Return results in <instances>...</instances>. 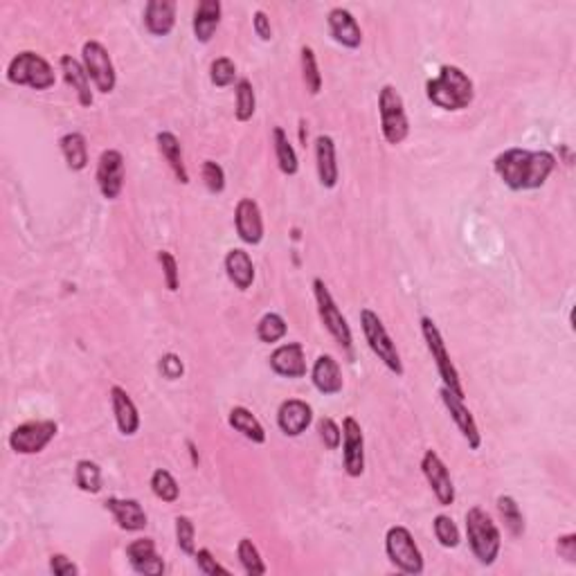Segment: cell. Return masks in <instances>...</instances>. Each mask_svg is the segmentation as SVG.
Listing matches in <instances>:
<instances>
[{
	"mask_svg": "<svg viewBox=\"0 0 576 576\" xmlns=\"http://www.w3.org/2000/svg\"><path fill=\"white\" fill-rule=\"evenodd\" d=\"M203 183H205L207 192L210 194H221L225 190V172L219 163L214 160H205L203 163Z\"/></svg>",
	"mask_w": 576,
	"mask_h": 576,
	"instance_id": "44",
	"label": "cell"
},
{
	"mask_svg": "<svg viewBox=\"0 0 576 576\" xmlns=\"http://www.w3.org/2000/svg\"><path fill=\"white\" fill-rule=\"evenodd\" d=\"M316 169L320 185L325 190H334L340 181L338 160H335V142L331 136L316 137Z\"/></svg>",
	"mask_w": 576,
	"mask_h": 576,
	"instance_id": "24",
	"label": "cell"
},
{
	"mask_svg": "<svg viewBox=\"0 0 576 576\" xmlns=\"http://www.w3.org/2000/svg\"><path fill=\"white\" fill-rule=\"evenodd\" d=\"M556 552H559L561 559H565L568 563L576 561V534H565V536L556 538Z\"/></svg>",
	"mask_w": 576,
	"mask_h": 576,
	"instance_id": "50",
	"label": "cell"
},
{
	"mask_svg": "<svg viewBox=\"0 0 576 576\" xmlns=\"http://www.w3.org/2000/svg\"><path fill=\"white\" fill-rule=\"evenodd\" d=\"M426 95L437 109L464 110L473 104L476 86L459 66H441L437 77L428 80Z\"/></svg>",
	"mask_w": 576,
	"mask_h": 576,
	"instance_id": "2",
	"label": "cell"
},
{
	"mask_svg": "<svg viewBox=\"0 0 576 576\" xmlns=\"http://www.w3.org/2000/svg\"><path fill=\"white\" fill-rule=\"evenodd\" d=\"M228 423L234 430L241 432L248 441H252V444H264L266 441L264 426H261L260 419H257L250 410L243 408V405H234V408L230 410Z\"/></svg>",
	"mask_w": 576,
	"mask_h": 576,
	"instance_id": "31",
	"label": "cell"
},
{
	"mask_svg": "<svg viewBox=\"0 0 576 576\" xmlns=\"http://www.w3.org/2000/svg\"><path fill=\"white\" fill-rule=\"evenodd\" d=\"M210 81L216 86V89H228L232 86L237 80V63L230 57H219L212 61L210 66Z\"/></svg>",
	"mask_w": 576,
	"mask_h": 576,
	"instance_id": "41",
	"label": "cell"
},
{
	"mask_svg": "<svg viewBox=\"0 0 576 576\" xmlns=\"http://www.w3.org/2000/svg\"><path fill=\"white\" fill-rule=\"evenodd\" d=\"M270 370L284 379H304L308 372L307 356H304L302 343H287L279 345L269 358Z\"/></svg>",
	"mask_w": 576,
	"mask_h": 576,
	"instance_id": "17",
	"label": "cell"
},
{
	"mask_svg": "<svg viewBox=\"0 0 576 576\" xmlns=\"http://www.w3.org/2000/svg\"><path fill=\"white\" fill-rule=\"evenodd\" d=\"M75 482L84 493H90V496L99 493L101 491L99 464L90 462V459H80V462H77V468H75Z\"/></svg>",
	"mask_w": 576,
	"mask_h": 576,
	"instance_id": "37",
	"label": "cell"
},
{
	"mask_svg": "<svg viewBox=\"0 0 576 576\" xmlns=\"http://www.w3.org/2000/svg\"><path fill=\"white\" fill-rule=\"evenodd\" d=\"M313 295H316L317 313H320V320L325 325V329L334 335L335 343L347 352L349 358H354V335L352 326H349L347 317L343 316V311L335 304L334 295H331L329 287L325 284V279L316 278L313 279Z\"/></svg>",
	"mask_w": 576,
	"mask_h": 576,
	"instance_id": "6",
	"label": "cell"
},
{
	"mask_svg": "<svg viewBox=\"0 0 576 576\" xmlns=\"http://www.w3.org/2000/svg\"><path fill=\"white\" fill-rule=\"evenodd\" d=\"M273 142H275V158H278L279 172L287 174V176H295L299 169L297 154H295L293 145H290L287 131L282 127L273 128Z\"/></svg>",
	"mask_w": 576,
	"mask_h": 576,
	"instance_id": "32",
	"label": "cell"
},
{
	"mask_svg": "<svg viewBox=\"0 0 576 576\" xmlns=\"http://www.w3.org/2000/svg\"><path fill=\"white\" fill-rule=\"evenodd\" d=\"M59 149H61L71 172H81V169L89 167V142H86V137L81 133H66L59 140Z\"/></svg>",
	"mask_w": 576,
	"mask_h": 576,
	"instance_id": "30",
	"label": "cell"
},
{
	"mask_svg": "<svg viewBox=\"0 0 576 576\" xmlns=\"http://www.w3.org/2000/svg\"><path fill=\"white\" fill-rule=\"evenodd\" d=\"M59 426L50 419L43 421H27L21 423L9 435V446L18 455H39L43 453L45 446L57 437Z\"/></svg>",
	"mask_w": 576,
	"mask_h": 576,
	"instance_id": "10",
	"label": "cell"
},
{
	"mask_svg": "<svg viewBox=\"0 0 576 576\" xmlns=\"http://www.w3.org/2000/svg\"><path fill=\"white\" fill-rule=\"evenodd\" d=\"M234 228L239 239L248 246H257L264 241V219L261 210L252 198H241L234 207Z\"/></svg>",
	"mask_w": 576,
	"mask_h": 576,
	"instance_id": "16",
	"label": "cell"
},
{
	"mask_svg": "<svg viewBox=\"0 0 576 576\" xmlns=\"http://www.w3.org/2000/svg\"><path fill=\"white\" fill-rule=\"evenodd\" d=\"M313 423V408L302 399H288L278 410V426L287 437H299Z\"/></svg>",
	"mask_w": 576,
	"mask_h": 576,
	"instance_id": "19",
	"label": "cell"
},
{
	"mask_svg": "<svg viewBox=\"0 0 576 576\" xmlns=\"http://www.w3.org/2000/svg\"><path fill=\"white\" fill-rule=\"evenodd\" d=\"M176 543L183 554H196V527H194L192 518H187V515H178L176 518Z\"/></svg>",
	"mask_w": 576,
	"mask_h": 576,
	"instance_id": "42",
	"label": "cell"
},
{
	"mask_svg": "<svg viewBox=\"0 0 576 576\" xmlns=\"http://www.w3.org/2000/svg\"><path fill=\"white\" fill-rule=\"evenodd\" d=\"M299 59H302V80L304 86L311 95H317L322 90V75H320V66H317V59L313 48L304 45L302 52H299Z\"/></svg>",
	"mask_w": 576,
	"mask_h": 576,
	"instance_id": "39",
	"label": "cell"
},
{
	"mask_svg": "<svg viewBox=\"0 0 576 576\" xmlns=\"http://www.w3.org/2000/svg\"><path fill=\"white\" fill-rule=\"evenodd\" d=\"M7 81L14 86H27L32 90H48L57 84V75L48 59L25 50L9 61Z\"/></svg>",
	"mask_w": 576,
	"mask_h": 576,
	"instance_id": "4",
	"label": "cell"
},
{
	"mask_svg": "<svg viewBox=\"0 0 576 576\" xmlns=\"http://www.w3.org/2000/svg\"><path fill=\"white\" fill-rule=\"evenodd\" d=\"M234 95H237V109H234V115H237L239 122H248L252 119L257 110V97L255 89H252V81L241 77V80L234 84Z\"/></svg>",
	"mask_w": 576,
	"mask_h": 576,
	"instance_id": "36",
	"label": "cell"
},
{
	"mask_svg": "<svg viewBox=\"0 0 576 576\" xmlns=\"http://www.w3.org/2000/svg\"><path fill=\"white\" fill-rule=\"evenodd\" d=\"M109 396H110V405H113L118 430L122 432L124 437H133L137 430H140V412H137L136 403H133V399L128 396V392L119 385L110 387Z\"/></svg>",
	"mask_w": 576,
	"mask_h": 576,
	"instance_id": "21",
	"label": "cell"
},
{
	"mask_svg": "<svg viewBox=\"0 0 576 576\" xmlns=\"http://www.w3.org/2000/svg\"><path fill=\"white\" fill-rule=\"evenodd\" d=\"M151 491H154V496L158 500L167 502V505L176 502L178 496H181V486H178L176 477L169 471H165V468L154 471V476H151Z\"/></svg>",
	"mask_w": 576,
	"mask_h": 576,
	"instance_id": "38",
	"label": "cell"
},
{
	"mask_svg": "<svg viewBox=\"0 0 576 576\" xmlns=\"http://www.w3.org/2000/svg\"><path fill=\"white\" fill-rule=\"evenodd\" d=\"M421 334H423V340H426V347L428 352H430L432 361H435L437 365V372H439V379L441 383H444V387H449L450 392H455L458 396H467V392H464V385H462V376H459L458 367H455L453 358H450L449 349H446V343H444V335H441L439 326L435 325V320L428 316L421 317Z\"/></svg>",
	"mask_w": 576,
	"mask_h": 576,
	"instance_id": "7",
	"label": "cell"
},
{
	"mask_svg": "<svg viewBox=\"0 0 576 576\" xmlns=\"http://www.w3.org/2000/svg\"><path fill=\"white\" fill-rule=\"evenodd\" d=\"M59 68H61L66 84L75 90L77 101H80L84 109H90L95 97H93V90H90V77L89 72H86L84 63L77 61L72 54H63V57L59 59Z\"/></svg>",
	"mask_w": 576,
	"mask_h": 576,
	"instance_id": "25",
	"label": "cell"
},
{
	"mask_svg": "<svg viewBox=\"0 0 576 576\" xmlns=\"http://www.w3.org/2000/svg\"><path fill=\"white\" fill-rule=\"evenodd\" d=\"M467 538L473 556L482 565L496 563L502 550V536L497 524L482 506H473L467 511Z\"/></svg>",
	"mask_w": 576,
	"mask_h": 576,
	"instance_id": "3",
	"label": "cell"
},
{
	"mask_svg": "<svg viewBox=\"0 0 576 576\" xmlns=\"http://www.w3.org/2000/svg\"><path fill=\"white\" fill-rule=\"evenodd\" d=\"M187 446H190V453H192V462L194 467L198 464V455H196V446H194V441H187Z\"/></svg>",
	"mask_w": 576,
	"mask_h": 576,
	"instance_id": "52",
	"label": "cell"
},
{
	"mask_svg": "<svg viewBox=\"0 0 576 576\" xmlns=\"http://www.w3.org/2000/svg\"><path fill=\"white\" fill-rule=\"evenodd\" d=\"M194 559H196L198 570H201V572L205 574V576H216V574L230 576V570L223 568V565H221L219 561H216L214 556H212V552L207 550V547H203V550H198L196 554H194Z\"/></svg>",
	"mask_w": 576,
	"mask_h": 576,
	"instance_id": "46",
	"label": "cell"
},
{
	"mask_svg": "<svg viewBox=\"0 0 576 576\" xmlns=\"http://www.w3.org/2000/svg\"><path fill=\"white\" fill-rule=\"evenodd\" d=\"M288 325L279 313H266L257 325V338L264 345H275L287 338Z\"/></svg>",
	"mask_w": 576,
	"mask_h": 576,
	"instance_id": "34",
	"label": "cell"
},
{
	"mask_svg": "<svg viewBox=\"0 0 576 576\" xmlns=\"http://www.w3.org/2000/svg\"><path fill=\"white\" fill-rule=\"evenodd\" d=\"M81 63H84L90 81H93V86L99 93H113L115 84H118V75H115V66L110 61L109 50L99 41H86L84 48H81Z\"/></svg>",
	"mask_w": 576,
	"mask_h": 576,
	"instance_id": "11",
	"label": "cell"
},
{
	"mask_svg": "<svg viewBox=\"0 0 576 576\" xmlns=\"http://www.w3.org/2000/svg\"><path fill=\"white\" fill-rule=\"evenodd\" d=\"M106 511H110L118 523L119 529L124 532H142L146 527V511L137 500H122V497H109L104 502Z\"/></svg>",
	"mask_w": 576,
	"mask_h": 576,
	"instance_id": "26",
	"label": "cell"
},
{
	"mask_svg": "<svg viewBox=\"0 0 576 576\" xmlns=\"http://www.w3.org/2000/svg\"><path fill=\"white\" fill-rule=\"evenodd\" d=\"M223 266L228 279L239 290H248L252 287V282H255V264H252V257L248 255L243 248H232V250H228Z\"/></svg>",
	"mask_w": 576,
	"mask_h": 576,
	"instance_id": "28",
	"label": "cell"
},
{
	"mask_svg": "<svg viewBox=\"0 0 576 576\" xmlns=\"http://www.w3.org/2000/svg\"><path fill=\"white\" fill-rule=\"evenodd\" d=\"M361 329L367 340V347L372 349V354L383 363L392 374L403 376V361H401V354L399 349H396L394 340H392L390 331L385 329L383 320L379 317V313H374L372 308H363Z\"/></svg>",
	"mask_w": 576,
	"mask_h": 576,
	"instance_id": "5",
	"label": "cell"
},
{
	"mask_svg": "<svg viewBox=\"0 0 576 576\" xmlns=\"http://www.w3.org/2000/svg\"><path fill=\"white\" fill-rule=\"evenodd\" d=\"M252 27H255V34L260 36L261 41L273 39V25H270V18L264 9H257V12L252 14Z\"/></svg>",
	"mask_w": 576,
	"mask_h": 576,
	"instance_id": "49",
	"label": "cell"
},
{
	"mask_svg": "<svg viewBox=\"0 0 576 576\" xmlns=\"http://www.w3.org/2000/svg\"><path fill=\"white\" fill-rule=\"evenodd\" d=\"M158 370L167 381H178L183 374H185V365H183L181 356H178V354H172V352L165 354V356L160 358Z\"/></svg>",
	"mask_w": 576,
	"mask_h": 576,
	"instance_id": "47",
	"label": "cell"
},
{
	"mask_svg": "<svg viewBox=\"0 0 576 576\" xmlns=\"http://www.w3.org/2000/svg\"><path fill=\"white\" fill-rule=\"evenodd\" d=\"M493 169L509 190H541L556 169V156L550 151H529L520 146L502 151L493 160Z\"/></svg>",
	"mask_w": 576,
	"mask_h": 576,
	"instance_id": "1",
	"label": "cell"
},
{
	"mask_svg": "<svg viewBox=\"0 0 576 576\" xmlns=\"http://www.w3.org/2000/svg\"><path fill=\"white\" fill-rule=\"evenodd\" d=\"M439 396H441V403H444L446 410H449L450 419H453L455 426H458V430L462 432V437L467 439L468 449L480 450L482 432L480 428H477V421L476 417H473V412L467 408V403H464L462 396H458L455 392H450L449 387L444 385H441Z\"/></svg>",
	"mask_w": 576,
	"mask_h": 576,
	"instance_id": "12",
	"label": "cell"
},
{
	"mask_svg": "<svg viewBox=\"0 0 576 576\" xmlns=\"http://www.w3.org/2000/svg\"><path fill=\"white\" fill-rule=\"evenodd\" d=\"M176 0H149L145 5V27L154 36H167L176 27Z\"/></svg>",
	"mask_w": 576,
	"mask_h": 576,
	"instance_id": "22",
	"label": "cell"
},
{
	"mask_svg": "<svg viewBox=\"0 0 576 576\" xmlns=\"http://www.w3.org/2000/svg\"><path fill=\"white\" fill-rule=\"evenodd\" d=\"M421 471H423V477H426V482L430 484L437 502H439L441 506L453 505L455 502L453 477H450V471L444 464V459H441L435 450H426V453H423Z\"/></svg>",
	"mask_w": 576,
	"mask_h": 576,
	"instance_id": "15",
	"label": "cell"
},
{
	"mask_svg": "<svg viewBox=\"0 0 576 576\" xmlns=\"http://www.w3.org/2000/svg\"><path fill=\"white\" fill-rule=\"evenodd\" d=\"M343 464L349 477H361L365 473V437L354 417H345L343 421Z\"/></svg>",
	"mask_w": 576,
	"mask_h": 576,
	"instance_id": "13",
	"label": "cell"
},
{
	"mask_svg": "<svg viewBox=\"0 0 576 576\" xmlns=\"http://www.w3.org/2000/svg\"><path fill=\"white\" fill-rule=\"evenodd\" d=\"M221 14H223V5L219 0H201L196 5L192 27L198 43H210L221 25Z\"/></svg>",
	"mask_w": 576,
	"mask_h": 576,
	"instance_id": "27",
	"label": "cell"
},
{
	"mask_svg": "<svg viewBox=\"0 0 576 576\" xmlns=\"http://www.w3.org/2000/svg\"><path fill=\"white\" fill-rule=\"evenodd\" d=\"M317 432H320L322 444L329 450H338V446L343 444V428H340L331 417H322L320 421H317Z\"/></svg>",
	"mask_w": 576,
	"mask_h": 576,
	"instance_id": "45",
	"label": "cell"
},
{
	"mask_svg": "<svg viewBox=\"0 0 576 576\" xmlns=\"http://www.w3.org/2000/svg\"><path fill=\"white\" fill-rule=\"evenodd\" d=\"M326 23H329V32L331 36H334L335 43H340L343 48H349V50L361 48L363 30L349 9L334 7L329 12V16H326Z\"/></svg>",
	"mask_w": 576,
	"mask_h": 576,
	"instance_id": "20",
	"label": "cell"
},
{
	"mask_svg": "<svg viewBox=\"0 0 576 576\" xmlns=\"http://www.w3.org/2000/svg\"><path fill=\"white\" fill-rule=\"evenodd\" d=\"M237 556H239V563H241L243 572L250 574V576H261L269 572V568H266L264 559H261L260 550H257L255 543L250 541V538H241L237 545Z\"/></svg>",
	"mask_w": 576,
	"mask_h": 576,
	"instance_id": "35",
	"label": "cell"
},
{
	"mask_svg": "<svg viewBox=\"0 0 576 576\" xmlns=\"http://www.w3.org/2000/svg\"><path fill=\"white\" fill-rule=\"evenodd\" d=\"M50 572L57 576H77L80 568L66 554H52L50 556Z\"/></svg>",
	"mask_w": 576,
	"mask_h": 576,
	"instance_id": "48",
	"label": "cell"
},
{
	"mask_svg": "<svg viewBox=\"0 0 576 576\" xmlns=\"http://www.w3.org/2000/svg\"><path fill=\"white\" fill-rule=\"evenodd\" d=\"M432 529H435V536L437 541H439V545L446 547V550H455V547L459 545V541H462V534H459L458 524H455V520L446 514L435 515Z\"/></svg>",
	"mask_w": 576,
	"mask_h": 576,
	"instance_id": "40",
	"label": "cell"
},
{
	"mask_svg": "<svg viewBox=\"0 0 576 576\" xmlns=\"http://www.w3.org/2000/svg\"><path fill=\"white\" fill-rule=\"evenodd\" d=\"M307 122H304V119H299V140H302V145L307 146Z\"/></svg>",
	"mask_w": 576,
	"mask_h": 576,
	"instance_id": "51",
	"label": "cell"
},
{
	"mask_svg": "<svg viewBox=\"0 0 576 576\" xmlns=\"http://www.w3.org/2000/svg\"><path fill=\"white\" fill-rule=\"evenodd\" d=\"M381 131L387 145H401L410 136V119L405 113L403 97L392 84H385L379 93Z\"/></svg>",
	"mask_w": 576,
	"mask_h": 576,
	"instance_id": "9",
	"label": "cell"
},
{
	"mask_svg": "<svg viewBox=\"0 0 576 576\" xmlns=\"http://www.w3.org/2000/svg\"><path fill=\"white\" fill-rule=\"evenodd\" d=\"M97 187L106 201H115L124 190V156L118 149L101 151L97 163Z\"/></svg>",
	"mask_w": 576,
	"mask_h": 576,
	"instance_id": "14",
	"label": "cell"
},
{
	"mask_svg": "<svg viewBox=\"0 0 576 576\" xmlns=\"http://www.w3.org/2000/svg\"><path fill=\"white\" fill-rule=\"evenodd\" d=\"M311 381L316 385V390L325 396L340 394L345 387L338 361L334 356H329V354H322V356L316 358V363L311 367Z\"/></svg>",
	"mask_w": 576,
	"mask_h": 576,
	"instance_id": "23",
	"label": "cell"
},
{
	"mask_svg": "<svg viewBox=\"0 0 576 576\" xmlns=\"http://www.w3.org/2000/svg\"><path fill=\"white\" fill-rule=\"evenodd\" d=\"M497 514H500L502 523H505L506 532L514 538H520L524 534V515L520 511V505L515 502V497L511 496H500L497 497Z\"/></svg>",
	"mask_w": 576,
	"mask_h": 576,
	"instance_id": "33",
	"label": "cell"
},
{
	"mask_svg": "<svg viewBox=\"0 0 576 576\" xmlns=\"http://www.w3.org/2000/svg\"><path fill=\"white\" fill-rule=\"evenodd\" d=\"M156 142H158L160 154L167 160L169 169H172L174 176L178 178V183L187 185V183H190V172H187L185 167V156H183L181 140H178L172 131H160L158 136H156Z\"/></svg>",
	"mask_w": 576,
	"mask_h": 576,
	"instance_id": "29",
	"label": "cell"
},
{
	"mask_svg": "<svg viewBox=\"0 0 576 576\" xmlns=\"http://www.w3.org/2000/svg\"><path fill=\"white\" fill-rule=\"evenodd\" d=\"M127 559L133 572L146 576L165 574V561L160 559L158 550H156L154 538H136L133 543H128Z\"/></svg>",
	"mask_w": 576,
	"mask_h": 576,
	"instance_id": "18",
	"label": "cell"
},
{
	"mask_svg": "<svg viewBox=\"0 0 576 576\" xmlns=\"http://www.w3.org/2000/svg\"><path fill=\"white\" fill-rule=\"evenodd\" d=\"M158 261H160V266H163L165 287H167L169 293H176V290L181 288V270H178L176 257H174L169 250H160Z\"/></svg>",
	"mask_w": 576,
	"mask_h": 576,
	"instance_id": "43",
	"label": "cell"
},
{
	"mask_svg": "<svg viewBox=\"0 0 576 576\" xmlns=\"http://www.w3.org/2000/svg\"><path fill=\"white\" fill-rule=\"evenodd\" d=\"M385 554L390 563L403 574H421L423 572V554L414 543L412 532L403 524H394L385 534Z\"/></svg>",
	"mask_w": 576,
	"mask_h": 576,
	"instance_id": "8",
	"label": "cell"
}]
</instances>
